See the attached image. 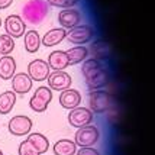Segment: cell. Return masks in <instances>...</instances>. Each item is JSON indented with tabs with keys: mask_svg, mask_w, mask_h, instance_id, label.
Here are the masks:
<instances>
[{
	"mask_svg": "<svg viewBox=\"0 0 155 155\" xmlns=\"http://www.w3.org/2000/svg\"><path fill=\"white\" fill-rule=\"evenodd\" d=\"M48 15V3L45 0H29L22 9V19L28 23L38 25Z\"/></svg>",
	"mask_w": 155,
	"mask_h": 155,
	"instance_id": "7a4b0ae2",
	"label": "cell"
},
{
	"mask_svg": "<svg viewBox=\"0 0 155 155\" xmlns=\"http://www.w3.org/2000/svg\"><path fill=\"white\" fill-rule=\"evenodd\" d=\"M65 36H67V31L64 28H54V29L48 31L47 34L41 38V44L48 48L55 47L65 39Z\"/></svg>",
	"mask_w": 155,
	"mask_h": 155,
	"instance_id": "2e32d148",
	"label": "cell"
},
{
	"mask_svg": "<svg viewBox=\"0 0 155 155\" xmlns=\"http://www.w3.org/2000/svg\"><path fill=\"white\" fill-rule=\"evenodd\" d=\"M52 151H54L55 155H75L77 145L71 139H60L54 143Z\"/></svg>",
	"mask_w": 155,
	"mask_h": 155,
	"instance_id": "44dd1931",
	"label": "cell"
},
{
	"mask_svg": "<svg viewBox=\"0 0 155 155\" xmlns=\"http://www.w3.org/2000/svg\"><path fill=\"white\" fill-rule=\"evenodd\" d=\"M93 122V112L87 107H78L71 109L70 113H68V123L73 126V128L80 129L83 126H87L91 125Z\"/></svg>",
	"mask_w": 155,
	"mask_h": 155,
	"instance_id": "ba28073f",
	"label": "cell"
},
{
	"mask_svg": "<svg viewBox=\"0 0 155 155\" xmlns=\"http://www.w3.org/2000/svg\"><path fill=\"white\" fill-rule=\"evenodd\" d=\"M75 155H100L99 154V151L93 147H88V148H80L77 149V152Z\"/></svg>",
	"mask_w": 155,
	"mask_h": 155,
	"instance_id": "4316f807",
	"label": "cell"
},
{
	"mask_svg": "<svg viewBox=\"0 0 155 155\" xmlns=\"http://www.w3.org/2000/svg\"><path fill=\"white\" fill-rule=\"evenodd\" d=\"M26 141L34 147L39 154H45L49 149V141L45 135H42L39 132H34V134H28Z\"/></svg>",
	"mask_w": 155,
	"mask_h": 155,
	"instance_id": "d6986e66",
	"label": "cell"
},
{
	"mask_svg": "<svg viewBox=\"0 0 155 155\" xmlns=\"http://www.w3.org/2000/svg\"><path fill=\"white\" fill-rule=\"evenodd\" d=\"M94 36V29L88 25H77V26L71 28L67 32V38L71 44H77V45H83L87 44L93 39Z\"/></svg>",
	"mask_w": 155,
	"mask_h": 155,
	"instance_id": "8992f818",
	"label": "cell"
},
{
	"mask_svg": "<svg viewBox=\"0 0 155 155\" xmlns=\"http://www.w3.org/2000/svg\"><path fill=\"white\" fill-rule=\"evenodd\" d=\"M10 80H12V91L15 94H26L28 91H31L34 83L26 73H15Z\"/></svg>",
	"mask_w": 155,
	"mask_h": 155,
	"instance_id": "4fadbf2b",
	"label": "cell"
},
{
	"mask_svg": "<svg viewBox=\"0 0 155 155\" xmlns=\"http://www.w3.org/2000/svg\"><path fill=\"white\" fill-rule=\"evenodd\" d=\"M113 96L104 90H93L88 94V106L93 113H104L113 106Z\"/></svg>",
	"mask_w": 155,
	"mask_h": 155,
	"instance_id": "3957f363",
	"label": "cell"
},
{
	"mask_svg": "<svg viewBox=\"0 0 155 155\" xmlns=\"http://www.w3.org/2000/svg\"><path fill=\"white\" fill-rule=\"evenodd\" d=\"M18 154L19 155H41L36 149L29 143V142L25 139L19 143V148H18Z\"/></svg>",
	"mask_w": 155,
	"mask_h": 155,
	"instance_id": "d4e9b609",
	"label": "cell"
},
{
	"mask_svg": "<svg viewBox=\"0 0 155 155\" xmlns=\"http://www.w3.org/2000/svg\"><path fill=\"white\" fill-rule=\"evenodd\" d=\"M0 155H3V152H2V149H0Z\"/></svg>",
	"mask_w": 155,
	"mask_h": 155,
	"instance_id": "f546056e",
	"label": "cell"
},
{
	"mask_svg": "<svg viewBox=\"0 0 155 155\" xmlns=\"http://www.w3.org/2000/svg\"><path fill=\"white\" fill-rule=\"evenodd\" d=\"M81 73L86 81V86L90 91L100 90L109 83V73L107 70L101 65V62L96 58H87L83 61Z\"/></svg>",
	"mask_w": 155,
	"mask_h": 155,
	"instance_id": "6da1fadb",
	"label": "cell"
},
{
	"mask_svg": "<svg viewBox=\"0 0 155 155\" xmlns=\"http://www.w3.org/2000/svg\"><path fill=\"white\" fill-rule=\"evenodd\" d=\"M5 31L6 35L12 36L13 39L22 38L26 32V23L18 15H9L5 19Z\"/></svg>",
	"mask_w": 155,
	"mask_h": 155,
	"instance_id": "9c48e42d",
	"label": "cell"
},
{
	"mask_svg": "<svg viewBox=\"0 0 155 155\" xmlns=\"http://www.w3.org/2000/svg\"><path fill=\"white\" fill-rule=\"evenodd\" d=\"M32 126H34L32 119L25 115L13 116V117L9 120V123H7L9 132L15 136H25V135H28V134H31Z\"/></svg>",
	"mask_w": 155,
	"mask_h": 155,
	"instance_id": "52a82bcc",
	"label": "cell"
},
{
	"mask_svg": "<svg viewBox=\"0 0 155 155\" xmlns=\"http://www.w3.org/2000/svg\"><path fill=\"white\" fill-rule=\"evenodd\" d=\"M81 103V94L78 90L75 88H67L64 91H61L60 94V104L62 106L64 109H75L78 107Z\"/></svg>",
	"mask_w": 155,
	"mask_h": 155,
	"instance_id": "5bb4252c",
	"label": "cell"
},
{
	"mask_svg": "<svg viewBox=\"0 0 155 155\" xmlns=\"http://www.w3.org/2000/svg\"><path fill=\"white\" fill-rule=\"evenodd\" d=\"M78 0H47L48 5L54 7H60V9H70V7H74V5Z\"/></svg>",
	"mask_w": 155,
	"mask_h": 155,
	"instance_id": "484cf974",
	"label": "cell"
},
{
	"mask_svg": "<svg viewBox=\"0 0 155 155\" xmlns=\"http://www.w3.org/2000/svg\"><path fill=\"white\" fill-rule=\"evenodd\" d=\"M16 104V94L12 90L3 91L0 94V115H7L12 112V109Z\"/></svg>",
	"mask_w": 155,
	"mask_h": 155,
	"instance_id": "7402d4cb",
	"label": "cell"
},
{
	"mask_svg": "<svg viewBox=\"0 0 155 155\" xmlns=\"http://www.w3.org/2000/svg\"><path fill=\"white\" fill-rule=\"evenodd\" d=\"M48 65L51 70L54 71H65V68L70 65L68 62V57H67V52L65 51H52L51 54L48 55Z\"/></svg>",
	"mask_w": 155,
	"mask_h": 155,
	"instance_id": "9a60e30c",
	"label": "cell"
},
{
	"mask_svg": "<svg viewBox=\"0 0 155 155\" xmlns=\"http://www.w3.org/2000/svg\"><path fill=\"white\" fill-rule=\"evenodd\" d=\"M52 100V90L47 86H41L35 90L34 96L29 100V107L36 113H42L48 109V104Z\"/></svg>",
	"mask_w": 155,
	"mask_h": 155,
	"instance_id": "5b68a950",
	"label": "cell"
},
{
	"mask_svg": "<svg viewBox=\"0 0 155 155\" xmlns=\"http://www.w3.org/2000/svg\"><path fill=\"white\" fill-rule=\"evenodd\" d=\"M91 52L94 55L96 60L100 61V58H106L109 57V45L103 41H99V42H94L91 45Z\"/></svg>",
	"mask_w": 155,
	"mask_h": 155,
	"instance_id": "cb8c5ba5",
	"label": "cell"
},
{
	"mask_svg": "<svg viewBox=\"0 0 155 155\" xmlns=\"http://www.w3.org/2000/svg\"><path fill=\"white\" fill-rule=\"evenodd\" d=\"M12 3H13V0H0V10L7 9V7L10 6Z\"/></svg>",
	"mask_w": 155,
	"mask_h": 155,
	"instance_id": "83f0119b",
	"label": "cell"
},
{
	"mask_svg": "<svg viewBox=\"0 0 155 155\" xmlns=\"http://www.w3.org/2000/svg\"><path fill=\"white\" fill-rule=\"evenodd\" d=\"M15 49V39L9 35H0V55H10Z\"/></svg>",
	"mask_w": 155,
	"mask_h": 155,
	"instance_id": "603a6c76",
	"label": "cell"
},
{
	"mask_svg": "<svg viewBox=\"0 0 155 155\" xmlns=\"http://www.w3.org/2000/svg\"><path fill=\"white\" fill-rule=\"evenodd\" d=\"M99 138H100V132H99L97 126L87 125V126L77 129L74 135V142L80 148H88V147H94L99 141Z\"/></svg>",
	"mask_w": 155,
	"mask_h": 155,
	"instance_id": "277c9868",
	"label": "cell"
},
{
	"mask_svg": "<svg viewBox=\"0 0 155 155\" xmlns=\"http://www.w3.org/2000/svg\"><path fill=\"white\" fill-rule=\"evenodd\" d=\"M49 73H51V68H49L47 61L34 60V61L29 62L26 74L31 77V80L32 81H44V80H47L48 78Z\"/></svg>",
	"mask_w": 155,
	"mask_h": 155,
	"instance_id": "8fae6325",
	"label": "cell"
},
{
	"mask_svg": "<svg viewBox=\"0 0 155 155\" xmlns=\"http://www.w3.org/2000/svg\"><path fill=\"white\" fill-rule=\"evenodd\" d=\"M47 81H48V87L51 90L64 91V90L71 87L73 78L65 71H52V73H49Z\"/></svg>",
	"mask_w": 155,
	"mask_h": 155,
	"instance_id": "30bf717a",
	"label": "cell"
},
{
	"mask_svg": "<svg viewBox=\"0 0 155 155\" xmlns=\"http://www.w3.org/2000/svg\"><path fill=\"white\" fill-rule=\"evenodd\" d=\"M65 52H67L70 65H75V64H80V62H83L84 60H87L90 51H88L84 45H75V47L67 49Z\"/></svg>",
	"mask_w": 155,
	"mask_h": 155,
	"instance_id": "ac0fdd59",
	"label": "cell"
},
{
	"mask_svg": "<svg viewBox=\"0 0 155 155\" xmlns=\"http://www.w3.org/2000/svg\"><path fill=\"white\" fill-rule=\"evenodd\" d=\"M16 73V61L12 55H3L0 57V78L2 80H10Z\"/></svg>",
	"mask_w": 155,
	"mask_h": 155,
	"instance_id": "e0dca14e",
	"label": "cell"
},
{
	"mask_svg": "<svg viewBox=\"0 0 155 155\" xmlns=\"http://www.w3.org/2000/svg\"><path fill=\"white\" fill-rule=\"evenodd\" d=\"M0 28H2V18H0Z\"/></svg>",
	"mask_w": 155,
	"mask_h": 155,
	"instance_id": "f1b7e54d",
	"label": "cell"
},
{
	"mask_svg": "<svg viewBox=\"0 0 155 155\" xmlns=\"http://www.w3.org/2000/svg\"><path fill=\"white\" fill-rule=\"evenodd\" d=\"M81 20V13L77 9H62L60 13H58V22H60L61 28L64 29H71V28L80 25Z\"/></svg>",
	"mask_w": 155,
	"mask_h": 155,
	"instance_id": "7c38bea8",
	"label": "cell"
},
{
	"mask_svg": "<svg viewBox=\"0 0 155 155\" xmlns=\"http://www.w3.org/2000/svg\"><path fill=\"white\" fill-rule=\"evenodd\" d=\"M23 44H25V49H26L29 54H35V52H38L39 47L42 45V44H41L39 34H38L35 29L25 32V35H23Z\"/></svg>",
	"mask_w": 155,
	"mask_h": 155,
	"instance_id": "ffe728a7",
	"label": "cell"
}]
</instances>
